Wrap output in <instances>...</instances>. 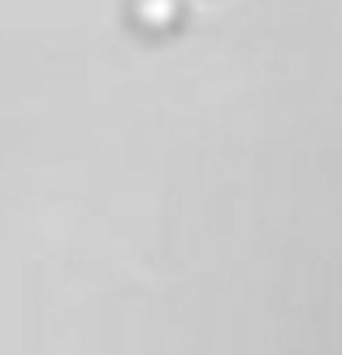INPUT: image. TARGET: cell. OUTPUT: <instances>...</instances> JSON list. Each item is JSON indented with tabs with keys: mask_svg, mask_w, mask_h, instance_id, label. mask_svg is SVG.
Wrapping results in <instances>:
<instances>
[{
	"mask_svg": "<svg viewBox=\"0 0 342 355\" xmlns=\"http://www.w3.org/2000/svg\"><path fill=\"white\" fill-rule=\"evenodd\" d=\"M139 17H143V22H169V17H173V0H139Z\"/></svg>",
	"mask_w": 342,
	"mask_h": 355,
	"instance_id": "6da1fadb",
	"label": "cell"
}]
</instances>
